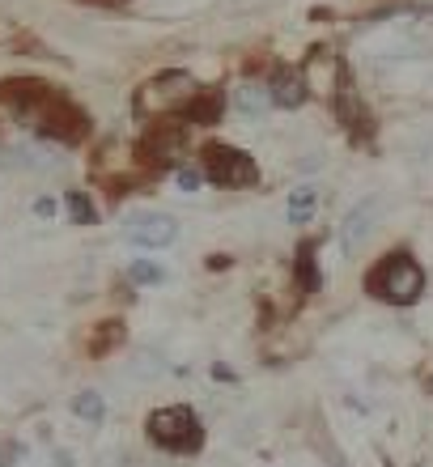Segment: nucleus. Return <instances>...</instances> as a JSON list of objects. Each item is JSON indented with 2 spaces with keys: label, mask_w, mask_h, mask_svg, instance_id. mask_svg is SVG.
Listing matches in <instances>:
<instances>
[{
  "label": "nucleus",
  "mask_w": 433,
  "mask_h": 467,
  "mask_svg": "<svg viewBox=\"0 0 433 467\" xmlns=\"http://www.w3.org/2000/svg\"><path fill=\"white\" fill-rule=\"evenodd\" d=\"M366 294L387 306H412L425 294V268L408 251H391L366 272Z\"/></svg>",
  "instance_id": "nucleus-1"
},
{
  "label": "nucleus",
  "mask_w": 433,
  "mask_h": 467,
  "mask_svg": "<svg viewBox=\"0 0 433 467\" xmlns=\"http://www.w3.org/2000/svg\"><path fill=\"white\" fill-rule=\"evenodd\" d=\"M200 99V81L183 68H170V73L149 77L145 86L132 94V111L145 115V119H166V115H183L191 102Z\"/></svg>",
  "instance_id": "nucleus-2"
},
{
  "label": "nucleus",
  "mask_w": 433,
  "mask_h": 467,
  "mask_svg": "<svg viewBox=\"0 0 433 467\" xmlns=\"http://www.w3.org/2000/svg\"><path fill=\"white\" fill-rule=\"evenodd\" d=\"M149 442L170 451V455H196L204 446V430H200L196 412L187 404H170L149 417Z\"/></svg>",
  "instance_id": "nucleus-3"
},
{
  "label": "nucleus",
  "mask_w": 433,
  "mask_h": 467,
  "mask_svg": "<svg viewBox=\"0 0 433 467\" xmlns=\"http://www.w3.org/2000/svg\"><path fill=\"white\" fill-rule=\"evenodd\" d=\"M200 171L217 187H251L260 179L255 158L247 149H234V145H204L200 149Z\"/></svg>",
  "instance_id": "nucleus-4"
},
{
  "label": "nucleus",
  "mask_w": 433,
  "mask_h": 467,
  "mask_svg": "<svg viewBox=\"0 0 433 467\" xmlns=\"http://www.w3.org/2000/svg\"><path fill=\"white\" fill-rule=\"evenodd\" d=\"M378 217H383V200H378V196L357 200V204H353V209L340 217V225H335L340 255H345V259H357L361 251H366V243L374 238V230H378Z\"/></svg>",
  "instance_id": "nucleus-5"
},
{
  "label": "nucleus",
  "mask_w": 433,
  "mask_h": 467,
  "mask_svg": "<svg viewBox=\"0 0 433 467\" xmlns=\"http://www.w3.org/2000/svg\"><path fill=\"white\" fill-rule=\"evenodd\" d=\"M35 123H38V132H43V136L64 140V145H77V140H86V132H89L86 111H81V107H73L64 94H51V99L35 111Z\"/></svg>",
  "instance_id": "nucleus-6"
},
{
  "label": "nucleus",
  "mask_w": 433,
  "mask_h": 467,
  "mask_svg": "<svg viewBox=\"0 0 433 467\" xmlns=\"http://www.w3.org/2000/svg\"><path fill=\"white\" fill-rule=\"evenodd\" d=\"M179 222H174L170 213H132L124 222V243L128 246H137V251H166V246L179 243Z\"/></svg>",
  "instance_id": "nucleus-7"
},
{
  "label": "nucleus",
  "mask_w": 433,
  "mask_h": 467,
  "mask_svg": "<svg viewBox=\"0 0 433 467\" xmlns=\"http://www.w3.org/2000/svg\"><path fill=\"white\" fill-rule=\"evenodd\" d=\"M230 107H234V115H242V119H263L268 115V107H276L273 102V89H268V81H238L234 89H230Z\"/></svg>",
  "instance_id": "nucleus-8"
},
{
  "label": "nucleus",
  "mask_w": 433,
  "mask_h": 467,
  "mask_svg": "<svg viewBox=\"0 0 433 467\" xmlns=\"http://www.w3.org/2000/svg\"><path fill=\"white\" fill-rule=\"evenodd\" d=\"M332 107H335V115L353 128V132H374V119L366 115V107H361V99H357V89H353V81L348 77H340V86L332 89Z\"/></svg>",
  "instance_id": "nucleus-9"
},
{
  "label": "nucleus",
  "mask_w": 433,
  "mask_h": 467,
  "mask_svg": "<svg viewBox=\"0 0 433 467\" xmlns=\"http://www.w3.org/2000/svg\"><path fill=\"white\" fill-rule=\"evenodd\" d=\"M268 89H273V102L285 107V111H294V107L306 102V77L297 73V68H276V73L268 77Z\"/></svg>",
  "instance_id": "nucleus-10"
},
{
  "label": "nucleus",
  "mask_w": 433,
  "mask_h": 467,
  "mask_svg": "<svg viewBox=\"0 0 433 467\" xmlns=\"http://www.w3.org/2000/svg\"><path fill=\"white\" fill-rule=\"evenodd\" d=\"M179 140H183V128H179V123H158V128L145 136L140 158H149V161H170L174 153H179Z\"/></svg>",
  "instance_id": "nucleus-11"
},
{
  "label": "nucleus",
  "mask_w": 433,
  "mask_h": 467,
  "mask_svg": "<svg viewBox=\"0 0 433 467\" xmlns=\"http://www.w3.org/2000/svg\"><path fill=\"white\" fill-rule=\"evenodd\" d=\"M319 213V187L314 183H297L294 192H289V204H285V222L289 225H310V217Z\"/></svg>",
  "instance_id": "nucleus-12"
},
{
  "label": "nucleus",
  "mask_w": 433,
  "mask_h": 467,
  "mask_svg": "<svg viewBox=\"0 0 433 467\" xmlns=\"http://www.w3.org/2000/svg\"><path fill=\"white\" fill-rule=\"evenodd\" d=\"M119 345H124V323H119V319L98 323V327H94V336H89V353H94V357L115 353Z\"/></svg>",
  "instance_id": "nucleus-13"
},
{
  "label": "nucleus",
  "mask_w": 433,
  "mask_h": 467,
  "mask_svg": "<svg viewBox=\"0 0 433 467\" xmlns=\"http://www.w3.org/2000/svg\"><path fill=\"white\" fill-rule=\"evenodd\" d=\"M73 417H81L86 420V425H102V420H107V400H102L98 391H77L73 395Z\"/></svg>",
  "instance_id": "nucleus-14"
},
{
  "label": "nucleus",
  "mask_w": 433,
  "mask_h": 467,
  "mask_svg": "<svg viewBox=\"0 0 433 467\" xmlns=\"http://www.w3.org/2000/svg\"><path fill=\"white\" fill-rule=\"evenodd\" d=\"M222 107H225L222 94H209V89H200V99L191 102L183 115H187L191 123H217V119H222Z\"/></svg>",
  "instance_id": "nucleus-15"
},
{
  "label": "nucleus",
  "mask_w": 433,
  "mask_h": 467,
  "mask_svg": "<svg viewBox=\"0 0 433 467\" xmlns=\"http://www.w3.org/2000/svg\"><path fill=\"white\" fill-rule=\"evenodd\" d=\"M297 285L302 294H314L319 289V259H314V243H306L297 251Z\"/></svg>",
  "instance_id": "nucleus-16"
},
{
  "label": "nucleus",
  "mask_w": 433,
  "mask_h": 467,
  "mask_svg": "<svg viewBox=\"0 0 433 467\" xmlns=\"http://www.w3.org/2000/svg\"><path fill=\"white\" fill-rule=\"evenodd\" d=\"M64 209H68L73 225H94V222H98V209L89 204L86 192H64Z\"/></svg>",
  "instance_id": "nucleus-17"
},
{
  "label": "nucleus",
  "mask_w": 433,
  "mask_h": 467,
  "mask_svg": "<svg viewBox=\"0 0 433 467\" xmlns=\"http://www.w3.org/2000/svg\"><path fill=\"white\" fill-rule=\"evenodd\" d=\"M128 276H132V285H166V268L158 259H132Z\"/></svg>",
  "instance_id": "nucleus-18"
},
{
  "label": "nucleus",
  "mask_w": 433,
  "mask_h": 467,
  "mask_svg": "<svg viewBox=\"0 0 433 467\" xmlns=\"http://www.w3.org/2000/svg\"><path fill=\"white\" fill-rule=\"evenodd\" d=\"M132 374H137V379H158L161 369H166V361H161L158 353H137V361H132Z\"/></svg>",
  "instance_id": "nucleus-19"
},
{
  "label": "nucleus",
  "mask_w": 433,
  "mask_h": 467,
  "mask_svg": "<svg viewBox=\"0 0 433 467\" xmlns=\"http://www.w3.org/2000/svg\"><path fill=\"white\" fill-rule=\"evenodd\" d=\"M174 183H179V192H187V196H191V192H200L209 179H204V171H200V166H183V171H174Z\"/></svg>",
  "instance_id": "nucleus-20"
},
{
  "label": "nucleus",
  "mask_w": 433,
  "mask_h": 467,
  "mask_svg": "<svg viewBox=\"0 0 433 467\" xmlns=\"http://www.w3.org/2000/svg\"><path fill=\"white\" fill-rule=\"evenodd\" d=\"M30 209H35V217H38V222H51V217L60 213V204H56V200H51V196H38L35 204H30Z\"/></svg>",
  "instance_id": "nucleus-21"
},
{
  "label": "nucleus",
  "mask_w": 433,
  "mask_h": 467,
  "mask_svg": "<svg viewBox=\"0 0 433 467\" xmlns=\"http://www.w3.org/2000/svg\"><path fill=\"white\" fill-rule=\"evenodd\" d=\"M77 5H94V9H128V0H77Z\"/></svg>",
  "instance_id": "nucleus-22"
},
{
  "label": "nucleus",
  "mask_w": 433,
  "mask_h": 467,
  "mask_svg": "<svg viewBox=\"0 0 433 467\" xmlns=\"http://www.w3.org/2000/svg\"><path fill=\"white\" fill-rule=\"evenodd\" d=\"M51 467H77V455L73 451H56V455H51Z\"/></svg>",
  "instance_id": "nucleus-23"
}]
</instances>
